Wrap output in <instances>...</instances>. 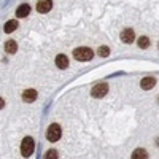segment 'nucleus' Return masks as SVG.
Here are the masks:
<instances>
[{"label": "nucleus", "mask_w": 159, "mask_h": 159, "mask_svg": "<svg viewBox=\"0 0 159 159\" xmlns=\"http://www.w3.org/2000/svg\"><path fill=\"white\" fill-rule=\"evenodd\" d=\"M29 13H30V5L29 3H22L16 8V16L18 18H25V16H29Z\"/></svg>", "instance_id": "8"}, {"label": "nucleus", "mask_w": 159, "mask_h": 159, "mask_svg": "<svg viewBox=\"0 0 159 159\" xmlns=\"http://www.w3.org/2000/svg\"><path fill=\"white\" fill-rule=\"evenodd\" d=\"M16 49H18V45H16L15 40H8V42L5 43V51L8 52V54H15Z\"/></svg>", "instance_id": "13"}, {"label": "nucleus", "mask_w": 159, "mask_h": 159, "mask_svg": "<svg viewBox=\"0 0 159 159\" xmlns=\"http://www.w3.org/2000/svg\"><path fill=\"white\" fill-rule=\"evenodd\" d=\"M107 92H108V84L107 83H99V84H96L94 88H92L91 94H92V97L100 99V97H105Z\"/></svg>", "instance_id": "4"}, {"label": "nucleus", "mask_w": 159, "mask_h": 159, "mask_svg": "<svg viewBox=\"0 0 159 159\" xmlns=\"http://www.w3.org/2000/svg\"><path fill=\"white\" fill-rule=\"evenodd\" d=\"M45 159H57V151L56 150H48L45 153Z\"/></svg>", "instance_id": "15"}, {"label": "nucleus", "mask_w": 159, "mask_h": 159, "mask_svg": "<svg viewBox=\"0 0 159 159\" xmlns=\"http://www.w3.org/2000/svg\"><path fill=\"white\" fill-rule=\"evenodd\" d=\"M130 159H148V153L145 151L143 148H137V150H134Z\"/></svg>", "instance_id": "12"}, {"label": "nucleus", "mask_w": 159, "mask_h": 159, "mask_svg": "<svg viewBox=\"0 0 159 159\" xmlns=\"http://www.w3.org/2000/svg\"><path fill=\"white\" fill-rule=\"evenodd\" d=\"M37 99V91L35 89H25L22 92V100L24 102H34Z\"/></svg>", "instance_id": "9"}, {"label": "nucleus", "mask_w": 159, "mask_h": 159, "mask_svg": "<svg viewBox=\"0 0 159 159\" xmlns=\"http://www.w3.org/2000/svg\"><path fill=\"white\" fill-rule=\"evenodd\" d=\"M34 150H35V142H34V139H32V137H25V139L22 140V143H21V153H22V156H24V157L32 156Z\"/></svg>", "instance_id": "2"}, {"label": "nucleus", "mask_w": 159, "mask_h": 159, "mask_svg": "<svg viewBox=\"0 0 159 159\" xmlns=\"http://www.w3.org/2000/svg\"><path fill=\"white\" fill-rule=\"evenodd\" d=\"M52 8V0H38L37 11L38 13H48Z\"/></svg>", "instance_id": "6"}, {"label": "nucleus", "mask_w": 159, "mask_h": 159, "mask_svg": "<svg viewBox=\"0 0 159 159\" xmlns=\"http://www.w3.org/2000/svg\"><path fill=\"white\" fill-rule=\"evenodd\" d=\"M121 42L123 43H126V45H129V43H132L134 42V38H135V34H134V30L132 29H124L123 32H121Z\"/></svg>", "instance_id": "5"}, {"label": "nucleus", "mask_w": 159, "mask_h": 159, "mask_svg": "<svg viewBox=\"0 0 159 159\" xmlns=\"http://www.w3.org/2000/svg\"><path fill=\"white\" fill-rule=\"evenodd\" d=\"M139 46H140L142 49L148 48V46H150V40H148V37H140V38H139Z\"/></svg>", "instance_id": "14"}, {"label": "nucleus", "mask_w": 159, "mask_h": 159, "mask_svg": "<svg viewBox=\"0 0 159 159\" xmlns=\"http://www.w3.org/2000/svg\"><path fill=\"white\" fill-rule=\"evenodd\" d=\"M92 56H94V52H92V49L86 48V46H81V48H76L73 51V57L80 62H86V61H91Z\"/></svg>", "instance_id": "1"}, {"label": "nucleus", "mask_w": 159, "mask_h": 159, "mask_svg": "<svg viewBox=\"0 0 159 159\" xmlns=\"http://www.w3.org/2000/svg\"><path fill=\"white\" fill-rule=\"evenodd\" d=\"M56 65H57V67L59 69H67L69 67V59H67V56H65V54H57L56 56Z\"/></svg>", "instance_id": "10"}, {"label": "nucleus", "mask_w": 159, "mask_h": 159, "mask_svg": "<svg viewBox=\"0 0 159 159\" xmlns=\"http://www.w3.org/2000/svg\"><path fill=\"white\" fill-rule=\"evenodd\" d=\"M61 135H62V130H61V126L59 124H51L49 127H48V130H46V139L49 140V142H57L59 139H61Z\"/></svg>", "instance_id": "3"}, {"label": "nucleus", "mask_w": 159, "mask_h": 159, "mask_svg": "<svg viewBox=\"0 0 159 159\" xmlns=\"http://www.w3.org/2000/svg\"><path fill=\"white\" fill-rule=\"evenodd\" d=\"M154 84H156V78H153V76H147L140 81V86L145 91H150L151 88H154Z\"/></svg>", "instance_id": "7"}, {"label": "nucleus", "mask_w": 159, "mask_h": 159, "mask_svg": "<svg viewBox=\"0 0 159 159\" xmlns=\"http://www.w3.org/2000/svg\"><path fill=\"white\" fill-rule=\"evenodd\" d=\"M16 29H18V21H16V19L7 21V22H5V25H3L5 34H11V32H15Z\"/></svg>", "instance_id": "11"}, {"label": "nucleus", "mask_w": 159, "mask_h": 159, "mask_svg": "<svg viewBox=\"0 0 159 159\" xmlns=\"http://www.w3.org/2000/svg\"><path fill=\"white\" fill-rule=\"evenodd\" d=\"M108 54H110V48H108V46H100V48H99V56L107 57Z\"/></svg>", "instance_id": "16"}]
</instances>
